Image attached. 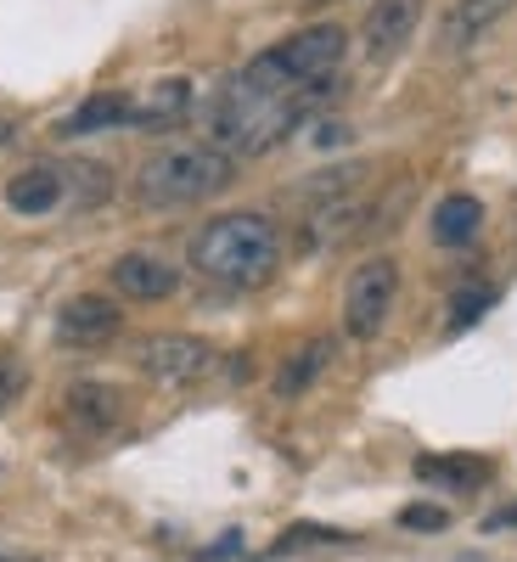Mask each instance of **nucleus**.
<instances>
[{
  "mask_svg": "<svg viewBox=\"0 0 517 562\" xmlns=\"http://www.w3.org/2000/svg\"><path fill=\"white\" fill-rule=\"evenodd\" d=\"M192 265L220 288H265L281 265V231L254 209L220 214L192 237Z\"/></svg>",
  "mask_w": 517,
  "mask_h": 562,
  "instance_id": "nucleus-1",
  "label": "nucleus"
},
{
  "mask_svg": "<svg viewBox=\"0 0 517 562\" xmlns=\"http://www.w3.org/2000/svg\"><path fill=\"white\" fill-rule=\"evenodd\" d=\"M326 90H333V85L299 90V97H259V90H248L243 79H231L220 97H214V113H209L214 147L231 153V158H259V153H270L276 140L326 97Z\"/></svg>",
  "mask_w": 517,
  "mask_h": 562,
  "instance_id": "nucleus-2",
  "label": "nucleus"
},
{
  "mask_svg": "<svg viewBox=\"0 0 517 562\" xmlns=\"http://www.w3.org/2000/svg\"><path fill=\"white\" fill-rule=\"evenodd\" d=\"M231 169H237V158L220 153L214 140H169L135 169V198L147 209H192L225 192Z\"/></svg>",
  "mask_w": 517,
  "mask_h": 562,
  "instance_id": "nucleus-3",
  "label": "nucleus"
},
{
  "mask_svg": "<svg viewBox=\"0 0 517 562\" xmlns=\"http://www.w3.org/2000/svg\"><path fill=\"white\" fill-rule=\"evenodd\" d=\"M344 52H349V34L338 23H315V29H299L293 40H281L276 52H259L237 79L259 90V97H299V90H321L333 79Z\"/></svg>",
  "mask_w": 517,
  "mask_h": 562,
  "instance_id": "nucleus-4",
  "label": "nucleus"
},
{
  "mask_svg": "<svg viewBox=\"0 0 517 562\" xmlns=\"http://www.w3.org/2000/svg\"><path fill=\"white\" fill-rule=\"evenodd\" d=\"M394 299H400V265L389 254L355 265L349 288H344V333L349 338H378L389 310H394Z\"/></svg>",
  "mask_w": 517,
  "mask_h": 562,
  "instance_id": "nucleus-5",
  "label": "nucleus"
},
{
  "mask_svg": "<svg viewBox=\"0 0 517 562\" xmlns=\"http://www.w3.org/2000/svg\"><path fill=\"white\" fill-rule=\"evenodd\" d=\"M214 366H220L214 344H203L192 333H158V338L141 344V371H147L153 383H164V389H192V383L209 378Z\"/></svg>",
  "mask_w": 517,
  "mask_h": 562,
  "instance_id": "nucleus-6",
  "label": "nucleus"
},
{
  "mask_svg": "<svg viewBox=\"0 0 517 562\" xmlns=\"http://www.w3.org/2000/svg\"><path fill=\"white\" fill-rule=\"evenodd\" d=\"M119 333H124V310L113 299H102V293H79V299H68L57 310V338L68 349H102Z\"/></svg>",
  "mask_w": 517,
  "mask_h": 562,
  "instance_id": "nucleus-7",
  "label": "nucleus"
},
{
  "mask_svg": "<svg viewBox=\"0 0 517 562\" xmlns=\"http://www.w3.org/2000/svg\"><path fill=\"white\" fill-rule=\"evenodd\" d=\"M422 7H428V0H371V12H366V23H360L366 57H371V63H389L400 45L416 34Z\"/></svg>",
  "mask_w": 517,
  "mask_h": 562,
  "instance_id": "nucleus-8",
  "label": "nucleus"
},
{
  "mask_svg": "<svg viewBox=\"0 0 517 562\" xmlns=\"http://www.w3.org/2000/svg\"><path fill=\"white\" fill-rule=\"evenodd\" d=\"M517 7V0H450V12L439 23V45L456 57V52H473V45Z\"/></svg>",
  "mask_w": 517,
  "mask_h": 562,
  "instance_id": "nucleus-9",
  "label": "nucleus"
},
{
  "mask_svg": "<svg viewBox=\"0 0 517 562\" xmlns=\"http://www.w3.org/2000/svg\"><path fill=\"white\" fill-rule=\"evenodd\" d=\"M113 288L135 304H158L180 288V270L164 265L158 254H124V259H113Z\"/></svg>",
  "mask_w": 517,
  "mask_h": 562,
  "instance_id": "nucleus-10",
  "label": "nucleus"
},
{
  "mask_svg": "<svg viewBox=\"0 0 517 562\" xmlns=\"http://www.w3.org/2000/svg\"><path fill=\"white\" fill-rule=\"evenodd\" d=\"M63 411H68V422H74L79 434L102 439V434H113V428H119V416H124V394H119L113 383H74V389H68V400H63Z\"/></svg>",
  "mask_w": 517,
  "mask_h": 562,
  "instance_id": "nucleus-11",
  "label": "nucleus"
},
{
  "mask_svg": "<svg viewBox=\"0 0 517 562\" xmlns=\"http://www.w3.org/2000/svg\"><path fill=\"white\" fill-rule=\"evenodd\" d=\"M63 192H68L63 169L34 164V169H23V175L7 180V209H18V214H52L63 203Z\"/></svg>",
  "mask_w": 517,
  "mask_h": 562,
  "instance_id": "nucleus-12",
  "label": "nucleus"
},
{
  "mask_svg": "<svg viewBox=\"0 0 517 562\" xmlns=\"http://www.w3.org/2000/svg\"><path fill=\"white\" fill-rule=\"evenodd\" d=\"M326 360H333V338L299 344L288 360H281V371H276V400H304L315 389V378L326 371Z\"/></svg>",
  "mask_w": 517,
  "mask_h": 562,
  "instance_id": "nucleus-13",
  "label": "nucleus"
},
{
  "mask_svg": "<svg viewBox=\"0 0 517 562\" xmlns=\"http://www.w3.org/2000/svg\"><path fill=\"white\" fill-rule=\"evenodd\" d=\"M186 108H192V85L186 79H158L147 97H130V124L135 130H164V124H175Z\"/></svg>",
  "mask_w": 517,
  "mask_h": 562,
  "instance_id": "nucleus-14",
  "label": "nucleus"
},
{
  "mask_svg": "<svg viewBox=\"0 0 517 562\" xmlns=\"http://www.w3.org/2000/svg\"><path fill=\"white\" fill-rule=\"evenodd\" d=\"M479 225H484V203L467 198V192H450L434 209V243L439 248H467V243L479 237Z\"/></svg>",
  "mask_w": 517,
  "mask_h": 562,
  "instance_id": "nucleus-15",
  "label": "nucleus"
},
{
  "mask_svg": "<svg viewBox=\"0 0 517 562\" xmlns=\"http://www.w3.org/2000/svg\"><path fill=\"white\" fill-rule=\"evenodd\" d=\"M360 220H366V203H360V198H338V203L310 209V220H304V248H338L349 231H360Z\"/></svg>",
  "mask_w": 517,
  "mask_h": 562,
  "instance_id": "nucleus-16",
  "label": "nucleus"
},
{
  "mask_svg": "<svg viewBox=\"0 0 517 562\" xmlns=\"http://www.w3.org/2000/svg\"><path fill=\"white\" fill-rule=\"evenodd\" d=\"M490 473L495 467L484 456H416V479L439 490H473V484H490Z\"/></svg>",
  "mask_w": 517,
  "mask_h": 562,
  "instance_id": "nucleus-17",
  "label": "nucleus"
},
{
  "mask_svg": "<svg viewBox=\"0 0 517 562\" xmlns=\"http://www.w3.org/2000/svg\"><path fill=\"white\" fill-rule=\"evenodd\" d=\"M130 124V97H119V90H102V97H85L63 124L57 135H97V130H119Z\"/></svg>",
  "mask_w": 517,
  "mask_h": 562,
  "instance_id": "nucleus-18",
  "label": "nucleus"
},
{
  "mask_svg": "<svg viewBox=\"0 0 517 562\" xmlns=\"http://www.w3.org/2000/svg\"><path fill=\"white\" fill-rule=\"evenodd\" d=\"M344 546H355V535L349 529H333V524H293L281 540H270V562L276 557H299V551H344Z\"/></svg>",
  "mask_w": 517,
  "mask_h": 562,
  "instance_id": "nucleus-19",
  "label": "nucleus"
},
{
  "mask_svg": "<svg viewBox=\"0 0 517 562\" xmlns=\"http://www.w3.org/2000/svg\"><path fill=\"white\" fill-rule=\"evenodd\" d=\"M490 304H495V288H461L456 299H450V333H467V326H479L484 315H490Z\"/></svg>",
  "mask_w": 517,
  "mask_h": 562,
  "instance_id": "nucleus-20",
  "label": "nucleus"
},
{
  "mask_svg": "<svg viewBox=\"0 0 517 562\" xmlns=\"http://www.w3.org/2000/svg\"><path fill=\"white\" fill-rule=\"evenodd\" d=\"M63 180L74 186V203H102L113 192V175L102 164H74V169H63Z\"/></svg>",
  "mask_w": 517,
  "mask_h": 562,
  "instance_id": "nucleus-21",
  "label": "nucleus"
},
{
  "mask_svg": "<svg viewBox=\"0 0 517 562\" xmlns=\"http://www.w3.org/2000/svg\"><path fill=\"white\" fill-rule=\"evenodd\" d=\"M450 524V512L445 506H428V501H416L400 512V529H445Z\"/></svg>",
  "mask_w": 517,
  "mask_h": 562,
  "instance_id": "nucleus-22",
  "label": "nucleus"
},
{
  "mask_svg": "<svg viewBox=\"0 0 517 562\" xmlns=\"http://www.w3.org/2000/svg\"><path fill=\"white\" fill-rule=\"evenodd\" d=\"M23 389H29V371H23V360H18V355H0V405H12Z\"/></svg>",
  "mask_w": 517,
  "mask_h": 562,
  "instance_id": "nucleus-23",
  "label": "nucleus"
},
{
  "mask_svg": "<svg viewBox=\"0 0 517 562\" xmlns=\"http://www.w3.org/2000/svg\"><path fill=\"white\" fill-rule=\"evenodd\" d=\"M237 551H243V529H225V540H214L203 551V562H225V557H237Z\"/></svg>",
  "mask_w": 517,
  "mask_h": 562,
  "instance_id": "nucleus-24",
  "label": "nucleus"
},
{
  "mask_svg": "<svg viewBox=\"0 0 517 562\" xmlns=\"http://www.w3.org/2000/svg\"><path fill=\"white\" fill-rule=\"evenodd\" d=\"M0 562H40V557H12V551H0Z\"/></svg>",
  "mask_w": 517,
  "mask_h": 562,
  "instance_id": "nucleus-25",
  "label": "nucleus"
},
{
  "mask_svg": "<svg viewBox=\"0 0 517 562\" xmlns=\"http://www.w3.org/2000/svg\"><path fill=\"white\" fill-rule=\"evenodd\" d=\"M315 7H338V0H315Z\"/></svg>",
  "mask_w": 517,
  "mask_h": 562,
  "instance_id": "nucleus-26",
  "label": "nucleus"
}]
</instances>
